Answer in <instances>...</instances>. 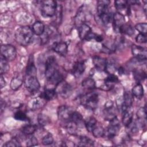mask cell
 Instances as JSON below:
<instances>
[{"mask_svg":"<svg viewBox=\"0 0 147 147\" xmlns=\"http://www.w3.org/2000/svg\"><path fill=\"white\" fill-rule=\"evenodd\" d=\"M94 145V141L88 137L82 136L80 138L79 146H92Z\"/></svg>","mask_w":147,"mask_h":147,"instance_id":"cell-33","label":"cell"},{"mask_svg":"<svg viewBox=\"0 0 147 147\" xmlns=\"http://www.w3.org/2000/svg\"><path fill=\"white\" fill-rule=\"evenodd\" d=\"M8 60H6L2 55H1L0 60V72L1 74L6 73L10 68V66L8 63Z\"/></svg>","mask_w":147,"mask_h":147,"instance_id":"cell-29","label":"cell"},{"mask_svg":"<svg viewBox=\"0 0 147 147\" xmlns=\"http://www.w3.org/2000/svg\"><path fill=\"white\" fill-rule=\"evenodd\" d=\"M131 53L134 59L138 61H145L146 60V48L136 45L131 46Z\"/></svg>","mask_w":147,"mask_h":147,"instance_id":"cell-8","label":"cell"},{"mask_svg":"<svg viewBox=\"0 0 147 147\" xmlns=\"http://www.w3.org/2000/svg\"><path fill=\"white\" fill-rule=\"evenodd\" d=\"M38 123L41 126H45L50 123V118L44 114H39L37 117Z\"/></svg>","mask_w":147,"mask_h":147,"instance_id":"cell-37","label":"cell"},{"mask_svg":"<svg viewBox=\"0 0 147 147\" xmlns=\"http://www.w3.org/2000/svg\"><path fill=\"white\" fill-rule=\"evenodd\" d=\"M83 121V118L82 115L79 112L73 111L71 115L69 122L75 124L77 126H79L82 124Z\"/></svg>","mask_w":147,"mask_h":147,"instance_id":"cell-23","label":"cell"},{"mask_svg":"<svg viewBox=\"0 0 147 147\" xmlns=\"http://www.w3.org/2000/svg\"><path fill=\"white\" fill-rule=\"evenodd\" d=\"M44 100L40 96L36 98H34L29 100L28 104V107L31 110L35 111L41 108L44 105Z\"/></svg>","mask_w":147,"mask_h":147,"instance_id":"cell-18","label":"cell"},{"mask_svg":"<svg viewBox=\"0 0 147 147\" xmlns=\"http://www.w3.org/2000/svg\"><path fill=\"white\" fill-rule=\"evenodd\" d=\"M57 95V92L54 88H46L41 93L40 97L45 100H51L55 98Z\"/></svg>","mask_w":147,"mask_h":147,"instance_id":"cell-22","label":"cell"},{"mask_svg":"<svg viewBox=\"0 0 147 147\" xmlns=\"http://www.w3.org/2000/svg\"><path fill=\"white\" fill-rule=\"evenodd\" d=\"M122 113V122L123 125L127 127L133 121V111L131 110V108L123 111Z\"/></svg>","mask_w":147,"mask_h":147,"instance_id":"cell-21","label":"cell"},{"mask_svg":"<svg viewBox=\"0 0 147 147\" xmlns=\"http://www.w3.org/2000/svg\"><path fill=\"white\" fill-rule=\"evenodd\" d=\"M55 90L57 94L63 98L69 97L72 93V86L64 80H62L55 86Z\"/></svg>","mask_w":147,"mask_h":147,"instance_id":"cell-4","label":"cell"},{"mask_svg":"<svg viewBox=\"0 0 147 147\" xmlns=\"http://www.w3.org/2000/svg\"><path fill=\"white\" fill-rule=\"evenodd\" d=\"M120 130V123L118 119L115 117L110 121V125L107 129V136L109 138H113L118 133Z\"/></svg>","mask_w":147,"mask_h":147,"instance_id":"cell-11","label":"cell"},{"mask_svg":"<svg viewBox=\"0 0 147 147\" xmlns=\"http://www.w3.org/2000/svg\"><path fill=\"white\" fill-rule=\"evenodd\" d=\"M54 140L51 133H48L42 138V143L44 145H49L53 143Z\"/></svg>","mask_w":147,"mask_h":147,"instance_id":"cell-42","label":"cell"},{"mask_svg":"<svg viewBox=\"0 0 147 147\" xmlns=\"http://www.w3.org/2000/svg\"><path fill=\"white\" fill-rule=\"evenodd\" d=\"M92 135L96 138H101L105 134V130L102 126H96L92 131Z\"/></svg>","mask_w":147,"mask_h":147,"instance_id":"cell-36","label":"cell"},{"mask_svg":"<svg viewBox=\"0 0 147 147\" xmlns=\"http://www.w3.org/2000/svg\"><path fill=\"white\" fill-rule=\"evenodd\" d=\"M41 13L44 17H51L55 15L57 5L55 1H44L41 2Z\"/></svg>","mask_w":147,"mask_h":147,"instance_id":"cell-3","label":"cell"},{"mask_svg":"<svg viewBox=\"0 0 147 147\" xmlns=\"http://www.w3.org/2000/svg\"><path fill=\"white\" fill-rule=\"evenodd\" d=\"M72 111L73 110L67 106L63 105L60 106L57 110V115L59 120L64 122L65 124L69 122Z\"/></svg>","mask_w":147,"mask_h":147,"instance_id":"cell-9","label":"cell"},{"mask_svg":"<svg viewBox=\"0 0 147 147\" xmlns=\"http://www.w3.org/2000/svg\"><path fill=\"white\" fill-rule=\"evenodd\" d=\"M113 15L111 12L109 11V10L98 16L99 18L102 21V23L105 25L109 24L111 22V20L113 19Z\"/></svg>","mask_w":147,"mask_h":147,"instance_id":"cell-31","label":"cell"},{"mask_svg":"<svg viewBox=\"0 0 147 147\" xmlns=\"http://www.w3.org/2000/svg\"><path fill=\"white\" fill-rule=\"evenodd\" d=\"M37 126L35 125H26L21 129V131L25 135L33 134L36 130Z\"/></svg>","mask_w":147,"mask_h":147,"instance_id":"cell-32","label":"cell"},{"mask_svg":"<svg viewBox=\"0 0 147 147\" xmlns=\"http://www.w3.org/2000/svg\"><path fill=\"white\" fill-rule=\"evenodd\" d=\"M25 86L31 93L37 92L40 88V83L36 76H28L25 81Z\"/></svg>","mask_w":147,"mask_h":147,"instance_id":"cell-10","label":"cell"},{"mask_svg":"<svg viewBox=\"0 0 147 147\" xmlns=\"http://www.w3.org/2000/svg\"><path fill=\"white\" fill-rule=\"evenodd\" d=\"M58 69L56 59L53 56L49 57L45 62V75L47 79H48Z\"/></svg>","mask_w":147,"mask_h":147,"instance_id":"cell-6","label":"cell"},{"mask_svg":"<svg viewBox=\"0 0 147 147\" xmlns=\"http://www.w3.org/2000/svg\"><path fill=\"white\" fill-rule=\"evenodd\" d=\"M14 118L16 120L21 121H27L28 119L26 114L21 111H17V112H16L14 115Z\"/></svg>","mask_w":147,"mask_h":147,"instance_id":"cell-43","label":"cell"},{"mask_svg":"<svg viewBox=\"0 0 147 147\" xmlns=\"http://www.w3.org/2000/svg\"><path fill=\"white\" fill-rule=\"evenodd\" d=\"M96 123H97V121L96 119L93 117H88L84 121L85 127L87 130L89 132H92L93 129L96 126Z\"/></svg>","mask_w":147,"mask_h":147,"instance_id":"cell-26","label":"cell"},{"mask_svg":"<svg viewBox=\"0 0 147 147\" xmlns=\"http://www.w3.org/2000/svg\"><path fill=\"white\" fill-rule=\"evenodd\" d=\"M93 64L98 71H106L107 62V60L102 57L94 56L92 59Z\"/></svg>","mask_w":147,"mask_h":147,"instance_id":"cell-17","label":"cell"},{"mask_svg":"<svg viewBox=\"0 0 147 147\" xmlns=\"http://www.w3.org/2000/svg\"><path fill=\"white\" fill-rule=\"evenodd\" d=\"M51 47L55 52L61 56H65L67 53L68 45L64 42H55Z\"/></svg>","mask_w":147,"mask_h":147,"instance_id":"cell-14","label":"cell"},{"mask_svg":"<svg viewBox=\"0 0 147 147\" xmlns=\"http://www.w3.org/2000/svg\"><path fill=\"white\" fill-rule=\"evenodd\" d=\"M133 101V96L129 91H126L123 94L122 96V103L121 107V111H123L130 109Z\"/></svg>","mask_w":147,"mask_h":147,"instance_id":"cell-13","label":"cell"},{"mask_svg":"<svg viewBox=\"0 0 147 147\" xmlns=\"http://www.w3.org/2000/svg\"><path fill=\"white\" fill-rule=\"evenodd\" d=\"M38 144V141L37 138L33 136V134L31 135H27L26 138V145L28 146H36Z\"/></svg>","mask_w":147,"mask_h":147,"instance_id":"cell-39","label":"cell"},{"mask_svg":"<svg viewBox=\"0 0 147 147\" xmlns=\"http://www.w3.org/2000/svg\"><path fill=\"white\" fill-rule=\"evenodd\" d=\"M1 55L8 61H11L15 59L17 55L15 47L10 44L2 45L1 47Z\"/></svg>","mask_w":147,"mask_h":147,"instance_id":"cell-7","label":"cell"},{"mask_svg":"<svg viewBox=\"0 0 147 147\" xmlns=\"http://www.w3.org/2000/svg\"><path fill=\"white\" fill-rule=\"evenodd\" d=\"M131 94L138 99H141L144 95V88L140 83L136 84L131 90Z\"/></svg>","mask_w":147,"mask_h":147,"instance_id":"cell-25","label":"cell"},{"mask_svg":"<svg viewBox=\"0 0 147 147\" xmlns=\"http://www.w3.org/2000/svg\"><path fill=\"white\" fill-rule=\"evenodd\" d=\"M114 6L118 13L122 14V13L125 11L126 14H129V5L126 1H115L114 2Z\"/></svg>","mask_w":147,"mask_h":147,"instance_id":"cell-20","label":"cell"},{"mask_svg":"<svg viewBox=\"0 0 147 147\" xmlns=\"http://www.w3.org/2000/svg\"><path fill=\"white\" fill-rule=\"evenodd\" d=\"M112 20L114 31L117 33H119L121 28L124 24H125L124 16L118 12H117L113 14Z\"/></svg>","mask_w":147,"mask_h":147,"instance_id":"cell-12","label":"cell"},{"mask_svg":"<svg viewBox=\"0 0 147 147\" xmlns=\"http://www.w3.org/2000/svg\"><path fill=\"white\" fill-rule=\"evenodd\" d=\"M133 76L134 79L138 83H140L146 79V75L144 70L141 69H135L133 71Z\"/></svg>","mask_w":147,"mask_h":147,"instance_id":"cell-27","label":"cell"},{"mask_svg":"<svg viewBox=\"0 0 147 147\" xmlns=\"http://www.w3.org/2000/svg\"><path fill=\"white\" fill-rule=\"evenodd\" d=\"M23 83V80L20 77L13 78L10 82V88L13 90H17L18 89Z\"/></svg>","mask_w":147,"mask_h":147,"instance_id":"cell-30","label":"cell"},{"mask_svg":"<svg viewBox=\"0 0 147 147\" xmlns=\"http://www.w3.org/2000/svg\"><path fill=\"white\" fill-rule=\"evenodd\" d=\"M45 26L40 21L35 22L32 27V30L34 34L37 36H41L45 31Z\"/></svg>","mask_w":147,"mask_h":147,"instance_id":"cell-24","label":"cell"},{"mask_svg":"<svg viewBox=\"0 0 147 147\" xmlns=\"http://www.w3.org/2000/svg\"><path fill=\"white\" fill-rule=\"evenodd\" d=\"M6 81L5 80V79L3 78L2 75L1 74V77H0V86H1V88H2L3 87H5L6 86Z\"/></svg>","mask_w":147,"mask_h":147,"instance_id":"cell-45","label":"cell"},{"mask_svg":"<svg viewBox=\"0 0 147 147\" xmlns=\"http://www.w3.org/2000/svg\"><path fill=\"white\" fill-rule=\"evenodd\" d=\"M33 36V32L28 26H22L18 28L15 33L17 42L21 45L26 46L30 43Z\"/></svg>","mask_w":147,"mask_h":147,"instance_id":"cell-1","label":"cell"},{"mask_svg":"<svg viewBox=\"0 0 147 147\" xmlns=\"http://www.w3.org/2000/svg\"><path fill=\"white\" fill-rule=\"evenodd\" d=\"M78 32L80 38L81 40H86L87 41L94 39L96 34L92 32L90 26L85 23L79 25L78 28Z\"/></svg>","mask_w":147,"mask_h":147,"instance_id":"cell-5","label":"cell"},{"mask_svg":"<svg viewBox=\"0 0 147 147\" xmlns=\"http://www.w3.org/2000/svg\"><path fill=\"white\" fill-rule=\"evenodd\" d=\"M21 145L18 141V140L16 138H13L9 141H7L3 146L6 147H15V146H21Z\"/></svg>","mask_w":147,"mask_h":147,"instance_id":"cell-40","label":"cell"},{"mask_svg":"<svg viewBox=\"0 0 147 147\" xmlns=\"http://www.w3.org/2000/svg\"><path fill=\"white\" fill-rule=\"evenodd\" d=\"M103 114L105 120L111 121L116 117L113 110V103L111 101H108L105 104V107L103 111Z\"/></svg>","mask_w":147,"mask_h":147,"instance_id":"cell-16","label":"cell"},{"mask_svg":"<svg viewBox=\"0 0 147 147\" xmlns=\"http://www.w3.org/2000/svg\"><path fill=\"white\" fill-rule=\"evenodd\" d=\"M119 33H122L123 34L131 36L134 34V31L131 25H127V24H124L121 28Z\"/></svg>","mask_w":147,"mask_h":147,"instance_id":"cell-38","label":"cell"},{"mask_svg":"<svg viewBox=\"0 0 147 147\" xmlns=\"http://www.w3.org/2000/svg\"><path fill=\"white\" fill-rule=\"evenodd\" d=\"M137 117L141 121L140 123L143 124L146 119V111L145 107H140L137 111Z\"/></svg>","mask_w":147,"mask_h":147,"instance_id":"cell-35","label":"cell"},{"mask_svg":"<svg viewBox=\"0 0 147 147\" xmlns=\"http://www.w3.org/2000/svg\"><path fill=\"white\" fill-rule=\"evenodd\" d=\"M5 105H6L5 102H3V100H1V113H2V111L5 109Z\"/></svg>","mask_w":147,"mask_h":147,"instance_id":"cell-47","label":"cell"},{"mask_svg":"<svg viewBox=\"0 0 147 147\" xmlns=\"http://www.w3.org/2000/svg\"><path fill=\"white\" fill-rule=\"evenodd\" d=\"M86 69V64L84 61H76L73 65L72 73L76 77L82 75Z\"/></svg>","mask_w":147,"mask_h":147,"instance_id":"cell-19","label":"cell"},{"mask_svg":"<svg viewBox=\"0 0 147 147\" xmlns=\"http://www.w3.org/2000/svg\"><path fill=\"white\" fill-rule=\"evenodd\" d=\"M26 73V75L28 76H36V67L34 64L33 60H29V61L28 64V65H27Z\"/></svg>","mask_w":147,"mask_h":147,"instance_id":"cell-34","label":"cell"},{"mask_svg":"<svg viewBox=\"0 0 147 147\" xmlns=\"http://www.w3.org/2000/svg\"><path fill=\"white\" fill-rule=\"evenodd\" d=\"M99 100L98 95L96 92H90L83 95L80 98V102L86 108L94 110L97 107Z\"/></svg>","mask_w":147,"mask_h":147,"instance_id":"cell-2","label":"cell"},{"mask_svg":"<svg viewBox=\"0 0 147 147\" xmlns=\"http://www.w3.org/2000/svg\"><path fill=\"white\" fill-rule=\"evenodd\" d=\"M82 86L86 89L92 90L95 88L96 84L95 80L91 78L84 79L82 82Z\"/></svg>","mask_w":147,"mask_h":147,"instance_id":"cell-28","label":"cell"},{"mask_svg":"<svg viewBox=\"0 0 147 147\" xmlns=\"http://www.w3.org/2000/svg\"><path fill=\"white\" fill-rule=\"evenodd\" d=\"M94 40H95L97 42H101V41H103V37L102 36L96 34L95 37H94Z\"/></svg>","mask_w":147,"mask_h":147,"instance_id":"cell-46","label":"cell"},{"mask_svg":"<svg viewBox=\"0 0 147 147\" xmlns=\"http://www.w3.org/2000/svg\"><path fill=\"white\" fill-rule=\"evenodd\" d=\"M135 29L140 32V33L146 35L147 33V24L146 23H139L135 26Z\"/></svg>","mask_w":147,"mask_h":147,"instance_id":"cell-41","label":"cell"},{"mask_svg":"<svg viewBox=\"0 0 147 147\" xmlns=\"http://www.w3.org/2000/svg\"><path fill=\"white\" fill-rule=\"evenodd\" d=\"M136 40L137 42L138 43H141V44H144V43H146V35L141 34V33H139L136 37Z\"/></svg>","mask_w":147,"mask_h":147,"instance_id":"cell-44","label":"cell"},{"mask_svg":"<svg viewBox=\"0 0 147 147\" xmlns=\"http://www.w3.org/2000/svg\"><path fill=\"white\" fill-rule=\"evenodd\" d=\"M118 81V78L113 74H110L105 79L104 84L101 88L104 90H109L113 88L114 84Z\"/></svg>","mask_w":147,"mask_h":147,"instance_id":"cell-15","label":"cell"}]
</instances>
